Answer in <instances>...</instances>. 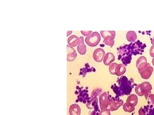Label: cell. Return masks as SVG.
<instances>
[{"label": "cell", "mask_w": 154, "mask_h": 115, "mask_svg": "<svg viewBox=\"0 0 154 115\" xmlns=\"http://www.w3.org/2000/svg\"><path fill=\"white\" fill-rule=\"evenodd\" d=\"M89 97H88V91L84 90L81 92L80 95L78 97V100L79 101H81L84 103H86L87 101L89 100Z\"/></svg>", "instance_id": "obj_18"}, {"label": "cell", "mask_w": 154, "mask_h": 115, "mask_svg": "<svg viewBox=\"0 0 154 115\" xmlns=\"http://www.w3.org/2000/svg\"><path fill=\"white\" fill-rule=\"evenodd\" d=\"M153 71H154L153 68L150 65L149 63H148L147 66L145 68L139 72L142 78H143L144 79H148L150 77Z\"/></svg>", "instance_id": "obj_7"}, {"label": "cell", "mask_w": 154, "mask_h": 115, "mask_svg": "<svg viewBox=\"0 0 154 115\" xmlns=\"http://www.w3.org/2000/svg\"><path fill=\"white\" fill-rule=\"evenodd\" d=\"M67 61H72L76 59L77 57V53L76 52L75 50L73 48L69 46V45L67 46Z\"/></svg>", "instance_id": "obj_11"}, {"label": "cell", "mask_w": 154, "mask_h": 115, "mask_svg": "<svg viewBox=\"0 0 154 115\" xmlns=\"http://www.w3.org/2000/svg\"><path fill=\"white\" fill-rule=\"evenodd\" d=\"M101 34L104 38V43L112 47L115 43V31H101Z\"/></svg>", "instance_id": "obj_2"}, {"label": "cell", "mask_w": 154, "mask_h": 115, "mask_svg": "<svg viewBox=\"0 0 154 115\" xmlns=\"http://www.w3.org/2000/svg\"><path fill=\"white\" fill-rule=\"evenodd\" d=\"M141 88L143 89L145 98L146 100H147L148 97H149L150 95H151V90L152 89V87L149 82H145L141 84Z\"/></svg>", "instance_id": "obj_9"}, {"label": "cell", "mask_w": 154, "mask_h": 115, "mask_svg": "<svg viewBox=\"0 0 154 115\" xmlns=\"http://www.w3.org/2000/svg\"><path fill=\"white\" fill-rule=\"evenodd\" d=\"M124 104V101L122 100L119 99L117 97L115 98L112 97L111 99H110V103H109V110L110 111H114L118 109L121 106Z\"/></svg>", "instance_id": "obj_6"}, {"label": "cell", "mask_w": 154, "mask_h": 115, "mask_svg": "<svg viewBox=\"0 0 154 115\" xmlns=\"http://www.w3.org/2000/svg\"><path fill=\"white\" fill-rule=\"evenodd\" d=\"M123 107L124 110L126 111V112L131 113V112H133L135 110V107H134L128 105L126 103L123 105Z\"/></svg>", "instance_id": "obj_20"}, {"label": "cell", "mask_w": 154, "mask_h": 115, "mask_svg": "<svg viewBox=\"0 0 154 115\" xmlns=\"http://www.w3.org/2000/svg\"><path fill=\"white\" fill-rule=\"evenodd\" d=\"M126 103L128 105L135 107L138 103V97L137 95L134 94L129 95L127 97Z\"/></svg>", "instance_id": "obj_13"}, {"label": "cell", "mask_w": 154, "mask_h": 115, "mask_svg": "<svg viewBox=\"0 0 154 115\" xmlns=\"http://www.w3.org/2000/svg\"><path fill=\"white\" fill-rule=\"evenodd\" d=\"M151 44H152L153 45H154V37L152 40L151 41Z\"/></svg>", "instance_id": "obj_28"}, {"label": "cell", "mask_w": 154, "mask_h": 115, "mask_svg": "<svg viewBox=\"0 0 154 115\" xmlns=\"http://www.w3.org/2000/svg\"><path fill=\"white\" fill-rule=\"evenodd\" d=\"M126 72V68L122 64H119L116 66L115 70V75L117 76H121Z\"/></svg>", "instance_id": "obj_17"}, {"label": "cell", "mask_w": 154, "mask_h": 115, "mask_svg": "<svg viewBox=\"0 0 154 115\" xmlns=\"http://www.w3.org/2000/svg\"><path fill=\"white\" fill-rule=\"evenodd\" d=\"M148 103L152 106H154V95L151 94L147 99Z\"/></svg>", "instance_id": "obj_24"}, {"label": "cell", "mask_w": 154, "mask_h": 115, "mask_svg": "<svg viewBox=\"0 0 154 115\" xmlns=\"http://www.w3.org/2000/svg\"><path fill=\"white\" fill-rule=\"evenodd\" d=\"M148 64L147 62V59L145 56H141L136 61V67L138 69L139 72L145 68L147 66Z\"/></svg>", "instance_id": "obj_10"}, {"label": "cell", "mask_w": 154, "mask_h": 115, "mask_svg": "<svg viewBox=\"0 0 154 115\" xmlns=\"http://www.w3.org/2000/svg\"><path fill=\"white\" fill-rule=\"evenodd\" d=\"M135 92L140 97H142L144 95V93H143V89L141 88V84H138L136 86L135 88Z\"/></svg>", "instance_id": "obj_21"}, {"label": "cell", "mask_w": 154, "mask_h": 115, "mask_svg": "<svg viewBox=\"0 0 154 115\" xmlns=\"http://www.w3.org/2000/svg\"><path fill=\"white\" fill-rule=\"evenodd\" d=\"M99 115H111V114L109 109L106 108V109L101 110Z\"/></svg>", "instance_id": "obj_25"}, {"label": "cell", "mask_w": 154, "mask_h": 115, "mask_svg": "<svg viewBox=\"0 0 154 115\" xmlns=\"http://www.w3.org/2000/svg\"><path fill=\"white\" fill-rule=\"evenodd\" d=\"M152 64L154 66V58L152 59Z\"/></svg>", "instance_id": "obj_29"}, {"label": "cell", "mask_w": 154, "mask_h": 115, "mask_svg": "<svg viewBox=\"0 0 154 115\" xmlns=\"http://www.w3.org/2000/svg\"><path fill=\"white\" fill-rule=\"evenodd\" d=\"M118 86L116 84L113 85L112 88L117 97L129 95L132 89V84L127 77L123 76L117 81Z\"/></svg>", "instance_id": "obj_1"}, {"label": "cell", "mask_w": 154, "mask_h": 115, "mask_svg": "<svg viewBox=\"0 0 154 115\" xmlns=\"http://www.w3.org/2000/svg\"><path fill=\"white\" fill-rule=\"evenodd\" d=\"M110 99L108 92H104L100 95L99 102L101 110L106 109L109 106Z\"/></svg>", "instance_id": "obj_5"}, {"label": "cell", "mask_w": 154, "mask_h": 115, "mask_svg": "<svg viewBox=\"0 0 154 115\" xmlns=\"http://www.w3.org/2000/svg\"><path fill=\"white\" fill-rule=\"evenodd\" d=\"M69 113L70 115H80V107L76 104L72 105L70 107Z\"/></svg>", "instance_id": "obj_15"}, {"label": "cell", "mask_w": 154, "mask_h": 115, "mask_svg": "<svg viewBox=\"0 0 154 115\" xmlns=\"http://www.w3.org/2000/svg\"><path fill=\"white\" fill-rule=\"evenodd\" d=\"M79 42V38L76 35H72L68 39V43L72 47H76Z\"/></svg>", "instance_id": "obj_16"}, {"label": "cell", "mask_w": 154, "mask_h": 115, "mask_svg": "<svg viewBox=\"0 0 154 115\" xmlns=\"http://www.w3.org/2000/svg\"><path fill=\"white\" fill-rule=\"evenodd\" d=\"M146 115H154V108L152 109L151 106H145L143 107Z\"/></svg>", "instance_id": "obj_22"}, {"label": "cell", "mask_w": 154, "mask_h": 115, "mask_svg": "<svg viewBox=\"0 0 154 115\" xmlns=\"http://www.w3.org/2000/svg\"><path fill=\"white\" fill-rule=\"evenodd\" d=\"M115 60V55L111 52H108L104 57V63L106 65H110Z\"/></svg>", "instance_id": "obj_14"}, {"label": "cell", "mask_w": 154, "mask_h": 115, "mask_svg": "<svg viewBox=\"0 0 154 115\" xmlns=\"http://www.w3.org/2000/svg\"><path fill=\"white\" fill-rule=\"evenodd\" d=\"M105 54V52L102 48H98L93 52V58L96 62H100L104 59Z\"/></svg>", "instance_id": "obj_8"}, {"label": "cell", "mask_w": 154, "mask_h": 115, "mask_svg": "<svg viewBox=\"0 0 154 115\" xmlns=\"http://www.w3.org/2000/svg\"><path fill=\"white\" fill-rule=\"evenodd\" d=\"M118 64L116 63H112L109 65V72L111 74L115 75V70Z\"/></svg>", "instance_id": "obj_23"}, {"label": "cell", "mask_w": 154, "mask_h": 115, "mask_svg": "<svg viewBox=\"0 0 154 115\" xmlns=\"http://www.w3.org/2000/svg\"><path fill=\"white\" fill-rule=\"evenodd\" d=\"M98 99L97 97H91L89 100L87 104V107L89 109H94L92 112H90V115H99L100 111L98 107Z\"/></svg>", "instance_id": "obj_4"}, {"label": "cell", "mask_w": 154, "mask_h": 115, "mask_svg": "<svg viewBox=\"0 0 154 115\" xmlns=\"http://www.w3.org/2000/svg\"><path fill=\"white\" fill-rule=\"evenodd\" d=\"M77 50L81 55H84L87 52V48L84 42V37L82 36L79 37V42L77 47Z\"/></svg>", "instance_id": "obj_12"}, {"label": "cell", "mask_w": 154, "mask_h": 115, "mask_svg": "<svg viewBox=\"0 0 154 115\" xmlns=\"http://www.w3.org/2000/svg\"><path fill=\"white\" fill-rule=\"evenodd\" d=\"M126 37L127 41L129 42H135L137 39V34L134 31H129L127 33Z\"/></svg>", "instance_id": "obj_19"}, {"label": "cell", "mask_w": 154, "mask_h": 115, "mask_svg": "<svg viewBox=\"0 0 154 115\" xmlns=\"http://www.w3.org/2000/svg\"><path fill=\"white\" fill-rule=\"evenodd\" d=\"M82 34L84 36H90V34L92 33V31H81Z\"/></svg>", "instance_id": "obj_26"}, {"label": "cell", "mask_w": 154, "mask_h": 115, "mask_svg": "<svg viewBox=\"0 0 154 115\" xmlns=\"http://www.w3.org/2000/svg\"><path fill=\"white\" fill-rule=\"evenodd\" d=\"M150 55L152 57L154 58V45H153L150 49Z\"/></svg>", "instance_id": "obj_27"}, {"label": "cell", "mask_w": 154, "mask_h": 115, "mask_svg": "<svg viewBox=\"0 0 154 115\" xmlns=\"http://www.w3.org/2000/svg\"><path fill=\"white\" fill-rule=\"evenodd\" d=\"M101 41V36L97 32H94L85 39L86 43L90 47H95Z\"/></svg>", "instance_id": "obj_3"}]
</instances>
